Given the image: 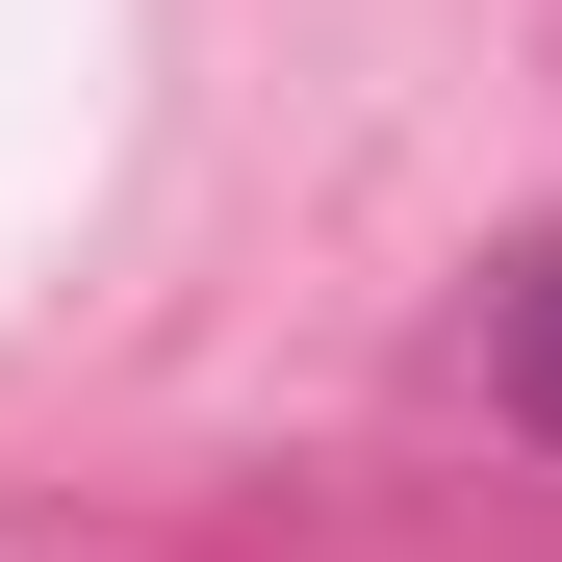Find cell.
Returning a JSON list of instances; mask_svg holds the SVG:
<instances>
[{
    "instance_id": "1",
    "label": "cell",
    "mask_w": 562,
    "mask_h": 562,
    "mask_svg": "<svg viewBox=\"0 0 562 562\" xmlns=\"http://www.w3.org/2000/svg\"><path fill=\"white\" fill-rule=\"evenodd\" d=\"M512 409H537V435H562V256H537V281H512Z\"/></svg>"
}]
</instances>
